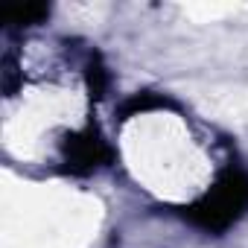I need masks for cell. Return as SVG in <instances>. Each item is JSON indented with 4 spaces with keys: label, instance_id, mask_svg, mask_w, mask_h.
<instances>
[{
    "label": "cell",
    "instance_id": "cell-2",
    "mask_svg": "<svg viewBox=\"0 0 248 248\" xmlns=\"http://www.w3.org/2000/svg\"><path fill=\"white\" fill-rule=\"evenodd\" d=\"M62 155H64L67 172H79V175L99 170V167L108 164V158H111L108 143L102 140V135H99L93 126H88V129H82V132H73V135L64 140Z\"/></svg>",
    "mask_w": 248,
    "mask_h": 248
},
{
    "label": "cell",
    "instance_id": "cell-3",
    "mask_svg": "<svg viewBox=\"0 0 248 248\" xmlns=\"http://www.w3.org/2000/svg\"><path fill=\"white\" fill-rule=\"evenodd\" d=\"M47 15H50V9H47V6H24V9L9 12V24H15V27H30V24L44 21Z\"/></svg>",
    "mask_w": 248,
    "mask_h": 248
},
{
    "label": "cell",
    "instance_id": "cell-1",
    "mask_svg": "<svg viewBox=\"0 0 248 248\" xmlns=\"http://www.w3.org/2000/svg\"><path fill=\"white\" fill-rule=\"evenodd\" d=\"M245 210H248V175L242 170H225L199 202L184 207V216L202 231H225Z\"/></svg>",
    "mask_w": 248,
    "mask_h": 248
}]
</instances>
